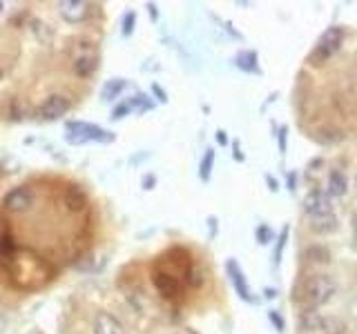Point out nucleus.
I'll list each match as a JSON object with an SVG mask.
<instances>
[{
    "instance_id": "nucleus-1",
    "label": "nucleus",
    "mask_w": 357,
    "mask_h": 334,
    "mask_svg": "<svg viewBox=\"0 0 357 334\" xmlns=\"http://www.w3.org/2000/svg\"><path fill=\"white\" fill-rule=\"evenodd\" d=\"M65 140L69 145L83 143H112L114 134L94 123H83V120H69L65 125Z\"/></svg>"
},
{
    "instance_id": "nucleus-10",
    "label": "nucleus",
    "mask_w": 357,
    "mask_h": 334,
    "mask_svg": "<svg viewBox=\"0 0 357 334\" xmlns=\"http://www.w3.org/2000/svg\"><path fill=\"white\" fill-rule=\"evenodd\" d=\"M154 286H156V290L161 292L163 297L172 299V297L178 295V288H181V283H178L176 277L167 275V272H158V270H156V272H154Z\"/></svg>"
},
{
    "instance_id": "nucleus-30",
    "label": "nucleus",
    "mask_w": 357,
    "mask_h": 334,
    "mask_svg": "<svg viewBox=\"0 0 357 334\" xmlns=\"http://www.w3.org/2000/svg\"><path fill=\"white\" fill-rule=\"evenodd\" d=\"M147 9H150L152 20H156V18H158V14H156V5H154V3H147Z\"/></svg>"
},
{
    "instance_id": "nucleus-13",
    "label": "nucleus",
    "mask_w": 357,
    "mask_h": 334,
    "mask_svg": "<svg viewBox=\"0 0 357 334\" xmlns=\"http://www.w3.org/2000/svg\"><path fill=\"white\" fill-rule=\"evenodd\" d=\"M324 319L320 317V312L317 310H311V308H306L302 315H300V326H302V330H306V332H313V330H320V328H324Z\"/></svg>"
},
{
    "instance_id": "nucleus-18",
    "label": "nucleus",
    "mask_w": 357,
    "mask_h": 334,
    "mask_svg": "<svg viewBox=\"0 0 357 334\" xmlns=\"http://www.w3.org/2000/svg\"><path fill=\"white\" fill-rule=\"evenodd\" d=\"M212 167H214V149H205V154H203L201 163H199V178L201 180H210Z\"/></svg>"
},
{
    "instance_id": "nucleus-22",
    "label": "nucleus",
    "mask_w": 357,
    "mask_h": 334,
    "mask_svg": "<svg viewBox=\"0 0 357 334\" xmlns=\"http://www.w3.org/2000/svg\"><path fill=\"white\" fill-rule=\"evenodd\" d=\"M134 23H136V14L134 12H127L125 16H123V36H132V32H134Z\"/></svg>"
},
{
    "instance_id": "nucleus-4",
    "label": "nucleus",
    "mask_w": 357,
    "mask_h": 334,
    "mask_svg": "<svg viewBox=\"0 0 357 334\" xmlns=\"http://www.w3.org/2000/svg\"><path fill=\"white\" fill-rule=\"evenodd\" d=\"M304 210L306 214H311L313 219L317 216H329L333 214V196L324 189H311L304 196Z\"/></svg>"
},
{
    "instance_id": "nucleus-27",
    "label": "nucleus",
    "mask_w": 357,
    "mask_h": 334,
    "mask_svg": "<svg viewBox=\"0 0 357 334\" xmlns=\"http://www.w3.org/2000/svg\"><path fill=\"white\" fill-rule=\"evenodd\" d=\"M232 149H235V151H232V158H235V160H239V163H241V160H244L246 156L241 154V147H239V143H235V145H232Z\"/></svg>"
},
{
    "instance_id": "nucleus-3",
    "label": "nucleus",
    "mask_w": 357,
    "mask_h": 334,
    "mask_svg": "<svg viewBox=\"0 0 357 334\" xmlns=\"http://www.w3.org/2000/svg\"><path fill=\"white\" fill-rule=\"evenodd\" d=\"M344 36H346L344 27L333 25V27L326 29V32L320 36V40H317L315 49L311 52L309 63H311V65H315V67L324 65L326 60H329L335 52H340V47L344 45Z\"/></svg>"
},
{
    "instance_id": "nucleus-25",
    "label": "nucleus",
    "mask_w": 357,
    "mask_h": 334,
    "mask_svg": "<svg viewBox=\"0 0 357 334\" xmlns=\"http://www.w3.org/2000/svg\"><path fill=\"white\" fill-rule=\"evenodd\" d=\"M286 136H289V129L280 127V151L282 154H286Z\"/></svg>"
},
{
    "instance_id": "nucleus-19",
    "label": "nucleus",
    "mask_w": 357,
    "mask_h": 334,
    "mask_svg": "<svg viewBox=\"0 0 357 334\" xmlns=\"http://www.w3.org/2000/svg\"><path fill=\"white\" fill-rule=\"evenodd\" d=\"M289 225H286L282 232H280V239H277V248H275V266H280L282 261V254H284V248H286V241H289Z\"/></svg>"
},
{
    "instance_id": "nucleus-28",
    "label": "nucleus",
    "mask_w": 357,
    "mask_h": 334,
    "mask_svg": "<svg viewBox=\"0 0 357 334\" xmlns=\"http://www.w3.org/2000/svg\"><path fill=\"white\" fill-rule=\"evenodd\" d=\"M217 143H219V145H226L228 143V136H226V131L223 129H219V131H217Z\"/></svg>"
},
{
    "instance_id": "nucleus-7",
    "label": "nucleus",
    "mask_w": 357,
    "mask_h": 334,
    "mask_svg": "<svg viewBox=\"0 0 357 334\" xmlns=\"http://www.w3.org/2000/svg\"><path fill=\"white\" fill-rule=\"evenodd\" d=\"M69 107H72V103H69V98L61 96V94H54V96H49L45 103L41 105V116L45 120H56V118H61L65 116Z\"/></svg>"
},
{
    "instance_id": "nucleus-6",
    "label": "nucleus",
    "mask_w": 357,
    "mask_h": 334,
    "mask_svg": "<svg viewBox=\"0 0 357 334\" xmlns=\"http://www.w3.org/2000/svg\"><path fill=\"white\" fill-rule=\"evenodd\" d=\"M58 12H61L63 20L76 25L89 16V3H85V0H63V3H58Z\"/></svg>"
},
{
    "instance_id": "nucleus-32",
    "label": "nucleus",
    "mask_w": 357,
    "mask_h": 334,
    "mask_svg": "<svg viewBox=\"0 0 357 334\" xmlns=\"http://www.w3.org/2000/svg\"><path fill=\"white\" fill-rule=\"evenodd\" d=\"M3 9H5V3H3V0H0V12H3Z\"/></svg>"
},
{
    "instance_id": "nucleus-33",
    "label": "nucleus",
    "mask_w": 357,
    "mask_h": 334,
    "mask_svg": "<svg viewBox=\"0 0 357 334\" xmlns=\"http://www.w3.org/2000/svg\"><path fill=\"white\" fill-rule=\"evenodd\" d=\"M0 78H3V72H0Z\"/></svg>"
},
{
    "instance_id": "nucleus-26",
    "label": "nucleus",
    "mask_w": 357,
    "mask_h": 334,
    "mask_svg": "<svg viewBox=\"0 0 357 334\" xmlns=\"http://www.w3.org/2000/svg\"><path fill=\"white\" fill-rule=\"evenodd\" d=\"M152 92L156 94V98H158V100H161V103H165V100H167L165 92H163V89H161V87H158V85H152Z\"/></svg>"
},
{
    "instance_id": "nucleus-12",
    "label": "nucleus",
    "mask_w": 357,
    "mask_h": 334,
    "mask_svg": "<svg viewBox=\"0 0 357 334\" xmlns=\"http://www.w3.org/2000/svg\"><path fill=\"white\" fill-rule=\"evenodd\" d=\"M331 196H344L349 192V180H346V174L340 169H333L329 174V187H326Z\"/></svg>"
},
{
    "instance_id": "nucleus-34",
    "label": "nucleus",
    "mask_w": 357,
    "mask_h": 334,
    "mask_svg": "<svg viewBox=\"0 0 357 334\" xmlns=\"http://www.w3.org/2000/svg\"><path fill=\"white\" fill-rule=\"evenodd\" d=\"M355 183H357V178H355Z\"/></svg>"
},
{
    "instance_id": "nucleus-9",
    "label": "nucleus",
    "mask_w": 357,
    "mask_h": 334,
    "mask_svg": "<svg viewBox=\"0 0 357 334\" xmlns=\"http://www.w3.org/2000/svg\"><path fill=\"white\" fill-rule=\"evenodd\" d=\"M5 207L9 210V212H27L29 207L34 205V196L29 194V189H25V187H16V189H12L9 192V194L5 196Z\"/></svg>"
},
{
    "instance_id": "nucleus-14",
    "label": "nucleus",
    "mask_w": 357,
    "mask_h": 334,
    "mask_svg": "<svg viewBox=\"0 0 357 334\" xmlns=\"http://www.w3.org/2000/svg\"><path fill=\"white\" fill-rule=\"evenodd\" d=\"M127 87V83L123 78H112V80H107V83L103 85L101 89V100H105V103H110V100L118 98L121 96V92Z\"/></svg>"
},
{
    "instance_id": "nucleus-20",
    "label": "nucleus",
    "mask_w": 357,
    "mask_h": 334,
    "mask_svg": "<svg viewBox=\"0 0 357 334\" xmlns=\"http://www.w3.org/2000/svg\"><path fill=\"white\" fill-rule=\"evenodd\" d=\"M306 254H309V259L315 263H329L331 261V252L326 248H309Z\"/></svg>"
},
{
    "instance_id": "nucleus-2",
    "label": "nucleus",
    "mask_w": 357,
    "mask_h": 334,
    "mask_svg": "<svg viewBox=\"0 0 357 334\" xmlns=\"http://www.w3.org/2000/svg\"><path fill=\"white\" fill-rule=\"evenodd\" d=\"M335 281L329 275H313L304 281V288H302V299H304V306L306 308H320L324 303H329L335 295Z\"/></svg>"
},
{
    "instance_id": "nucleus-5",
    "label": "nucleus",
    "mask_w": 357,
    "mask_h": 334,
    "mask_svg": "<svg viewBox=\"0 0 357 334\" xmlns=\"http://www.w3.org/2000/svg\"><path fill=\"white\" fill-rule=\"evenodd\" d=\"M226 272H228V277H230V283H232V288L237 292V297H239L241 301H246V303H253L255 297H253L250 286H248V279H246L239 263H237L235 259H230L226 263Z\"/></svg>"
},
{
    "instance_id": "nucleus-8",
    "label": "nucleus",
    "mask_w": 357,
    "mask_h": 334,
    "mask_svg": "<svg viewBox=\"0 0 357 334\" xmlns=\"http://www.w3.org/2000/svg\"><path fill=\"white\" fill-rule=\"evenodd\" d=\"M152 109V103H150V98H147L145 94H136L132 96L130 100H125V103L118 105L114 111H112V118L118 120V118H123L127 114H132V111H138V114H143V111H150Z\"/></svg>"
},
{
    "instance_id": "nucleus-23",
    "label": "nucleus",
    "mask_w": 357,
    "mask_h": 334,
    "mask_svg": "<svg viewBox=\"0 0 357 334\" xmlns=\"http://www.w3.org/2000/svg\"><path fill=\"white\" fill-rule=\"evenodd\" d=\"M255 234H257V241H259L262 245H266V243L273 241V232H271V228H268V225H259Z\"/></svg>"
},
{
    "instance_id": "nucleus-29",
    "label": "nucleus",
    "mask_w": 357,
    "mask_h": 334,
    "mask_svg": "<svg viewBox=\"0 0 357 334\" xmlns=\"http://www.w3.org/2000/svg\"><path fill=\"white\" fill-rule=\"evenodd\" d=\"M152 185H154V176H145L143 178V187L145 189H152Z\"/></svg>"
},
{
    "instance_id": "nucleus-17",
    "label": "nucleus",
    "mask_w": 357,
    "mask_h": 334,
    "mask_svg": "<svg viewBox=\"0 0 357 334\" xmlns=\"http://www.w3.org/2000/svg\"><path fill=\"white\" fill-rule=\"evenodd\" d=\"M235 65L239 67V69H244V72H248V74H259V65H257V54L255 52L237 54Z\"/></svg>"
},
{
    "instance_id": "nucleus-31",
    "label": "nucleus",
    "mask_w": 357,
    "mask_h": 334,
    "mask_svg": "<svg viewBox=\"0 0 357 334\" xmlns=\"http://www.w3.org/2000/svg\"><path fill=\"white\" fill-rule=\"evenodd\" d=\"M266 180H268V185H271V189H273V192H277V189H280V187H277V180H275V178L266 176Z\"/></svg>"
},
{
    "instance_id": "nucleus-11",
    "label": "nucleus",
    "mask_w": 357,
    "mask_h": 334,
    "mask_svg": "<svg viewBox=\"0 0 357 334\" xmlns=\"http://www.w3.org/2000/svg\"><path fill=\"white\" fill-rule=\"evenodd\" d=\"M94 334H123V328L110 312H98L94 319Z\"/></svg>"
},
{
    "instance_id": "nucleus-15",
    "label": "nucleus",
    "mask_w": 357,
    "mask_h": 334,
    "mask_svg": "<svg viewBox=\"0 0 357 334\" xmlns=\"http://www.w3.org/2000/svg\"><path fill=\"white\" fill-rule=\"evenodd\" d=\"M311 230L317 232V234H333V232L337 230V219H335V214L313 219L311 221Z\"/></svg>"
},
{
    "instance_id": "nucleus-24",
    "label": "nucleus",
    "mask_w": 357,
    "mask_h": 334,
    "mask_svg": "<svg viewBox=\"0 0 357 334\" xmlns=\"http://www.w3.org/2000/svg\"><path fill=\"white\" fill-rule=\"evenodd\" d=\"M268 319H271V323L275 326L277 332H284V330H286V323H284L282 315H280L277 310H271V312H268Z\"/></svg>"
},
{
    "instance_id": "nucleus-16",
    "label": "nucleus",
    "mask_w": 357,
    "mask_h": 334,
    "mask_svg": "<svg viewBox=\"0 0 357 334\" xmlns=\"http://www.w3.org/2000/svg\"><path fill=\"white\" fill-rule=\"evenodd\" d=\"M96 69V56L94 54H81V56H76L74 60V72L78 76H89Z\"/></svg>"
},
{
    "instance_id": "nucleus-21",
    "label": "nucleus",
    "mask_w": 357,
    "mask_h": 334,
    "mask_svg": "<svg viewBox=\"0 0 357 334\" xmlns=\"http://www.w3.org/2000/svg\"><path fill=\"white\" fill-rule=\"evenodd\" d=\"M67 203H69V207H72V210H81L85 205V196L76 187H72V189L67 192Z\"/></svg>"
}]
</instances>
